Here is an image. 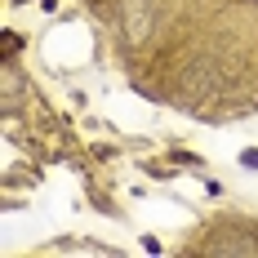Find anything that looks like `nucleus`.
I'll list each match as a JSON object with an SVG mask.
<instances>
[{"instance_id":"1","label":"nucleus","mask_w":258,"mask_h":258,"mask_svg":"<svg viewBox=\"0 0 258 258\" xmlns=\"http://www.w3.org/2000/svg\"><path fill=\"white\" fill-rule=\"evenodd\" d=\"M147 27H152V9H147V0H125V36L138 45V40L147 36Z\"/></svg>"}]
</instances>
